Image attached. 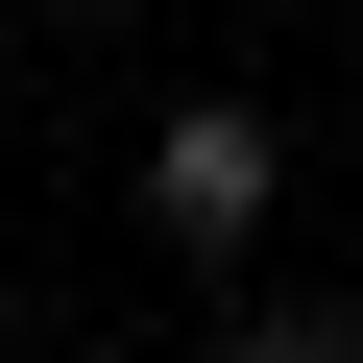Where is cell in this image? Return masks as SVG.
<instances>
[{
  "label": "cell",
  "instance_id": "cell-1",
  "mask_svg": "<svg viewBox=\"0 0 363 363\" xmlns=\"http://www.w3.org/2000/svg\"><path fill=\"white\" fill-rule=\"evenodd\" d=\"M267 218H291V121L267 97H169L145 121V242L169 267H267Z\"/></svg>",
  "mask_w": 363,
  "mask_h": 363
},
{
  "label": "cell",
  "instance_id": "cell-2",
  "mask_svg": "<svg viewBox=\"0 0 363 363\" xmlns=\"http://www.w3.org/2000/svg\"><path fill=\"white\" fill-rule=\"evenodd\" d=\"M218 363H363V291H242Z\"/></svg>",
  "mask_w": 363,
  "mask_h": 363
},
{
  "label": "cell",
  "instance_id": "cell-3",
  "mask_svg": "<svg viewBox=\"0 0 363 363\" xmlns=\"http://www.w3.org/2000/svg\"><path fill=\"white\" fill-rule=\"evenodd\" d=\"M0 363H25V267H0Z\"/></svg>",
  "mask_w": 363,
  "mask_h": 363
}]
</instances>
